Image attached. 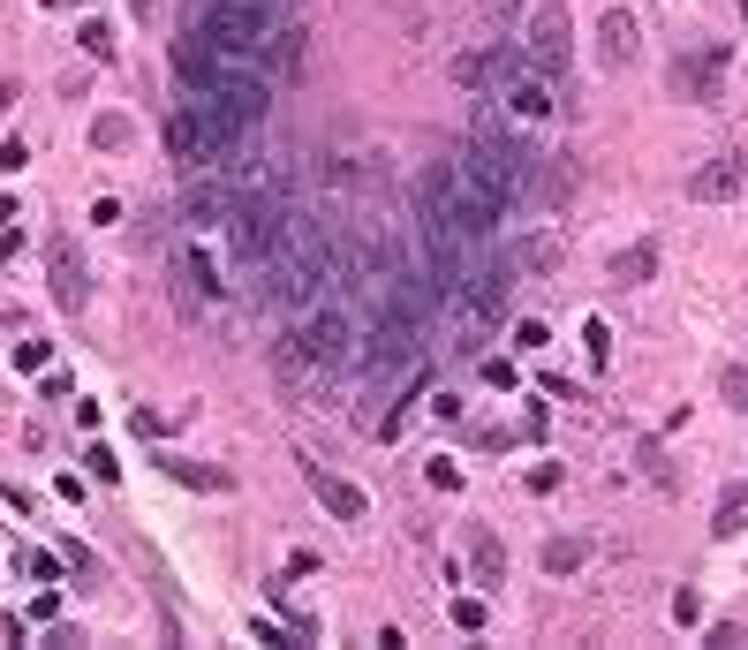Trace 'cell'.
<instances>
[{
    "mask_svg": "<svg viewBox=\"0 0 748 650\" xmlns=\"http://www.w3.org/2000/svg\"><path fill=\"white\" fill-rule=\"evenodd\" d=\"M544 159H552V152H537V137H529L522 121L484 91V99H476V121H469V152H461V167L492 189L499 205H522L529 189H537Z\"/></svg>",
    "mask_w": 748,
    "mask_h": 650,
    "instance_id": "cell-1",
    "label": "cell"
},
{
    "mask_svg": "<svg viewBox=\"0 0 748 650\" xmlns=\"http://www.w3.org/2000/svg\"><path fill=\"white\" fill-rule=\"evenodd\" d=\"M174 84L182 91H212V99H227L235 114H250V121L272 114V76L257 69V61H235V53L197 46V38H174Z\"/></svg>",
    "mask_w": 748,
    "mask_h": 650,
    "instance_id": "cell-2",
    "label": "cell"
},
{
    "mask_svg": "<svg viewBox=\"0 0 748 650\" xmlns=\"http://www.w3.org/2000/svg\"><path fill=\"white\" fill-rule=\"evenodd\" d=\"M295 341H303V356L318 363V371H363V310L348 288L318 295V303L295 318Z\"/></svg>",
    "mask_w": 748,
    "mask_h": 650,
    "instance_id": "cell-3",
    "label": "cell"
},
{
    "mask_svg": "<svg viewBox=\"0 0 748 650\" xmlns=\"http://www.w3.org/2000/svg\"><path fill=\"white\" fill-rule=\"evenodd\" d=\"M446 303H454V333H461V348L492 341L499 325H507V303H514V265H484V273H469V288L446 295Z\"/></svg>",
    "mask_w": 748,
    "mask_h": 650,
    "instance_id": "cell-4",
    "label": "cell"
},
{
    "mask_svg": "<svg viewBox=\"0 0 748 650\" xmlns=\"http://www.w3.org/2000/svg\"><path fill=\"white\" fill-rule=\"evenodd\" d=\"M492 99L507 106L522 129H537V121L552 114V76H537L514 46H492Z\"/></svg>",
    "mask_w": 748,
    "mask_h": 650,
    "instance_id": "cell-5",
    "label": "cell"
},
{
    "mask_svg": "<svg viewBox=\"0 0 748 650\" xmlns=\"http://www.w3.org/2000/svg\"><path fill=\"white\" fill-rule=\"evenodd\" d=\"M235 205H242V189H235V174H227V167L189 174V189H182V235H220V227L235 220Z\"/></svg>",
    "mask_w": 748,
    "mask_h": 650,
    "instance_id": "cell-6",
    "label": "cell"
},
{
    "mask_svg": "<svg viewBox=\"0 0 748 650\" xmlns=\"http://www.w3.org/2000/svg\"><path fill=\"white\" fill-rule=\"evenodd\" d=\"M522 61H529L537 76H552V84L575 69V23H567V8H537V16H529V31H522Z\"/></svg>",
    "mask_w": 748,
    "mask_h": 650,
    "instance_id": "cell-7",
    "label": "cell"
},
{
    "mask_svg": "<svg viewBox=\"0 0 748 650\" xmlns=\"http://www.w3.org/2000/svg\"><path fill=\"white\" fill-rule=\"evenodd\" d=\"M46 288H53V303H61L68 318H84V303H91V273H84V250H76V235H46Z\"/></svg>",
    "mask_w": 748,
    "mask_h": 650,
    "instance_id": "cell-8",
    "label": "cell"
},
{
    "mask_svg": "<svg viewBox=\"0 0 748 650\" xmlns=\"http://www.w3.org/2000/svg\"><path fill=\"white\" fill-rule=\"evenodd\" d=\"M741 189H748V159L741 152H711L696 174H688V197H696V205H733Z\"/></svg>",
    "mask_w": 748,
    "mask_h": 650,
    "instance_id": "cell-9",
    "label": "cell"
},
{
    "mask_svg": "<svg viewBox=\"0 0 748 650\" xmlns=\"http://www.w3.org/2000/svg\"><path fill=\"white\" fill-rule=\"evenodd\" d=\"M182 303L189 310H220L227 303V280H220V265H212V250H204V235L182 242Z\"/></svg>",
    "mask_w": 748,
    "mask_h": 650,
    "instance_id": "cell-10",
    "label": "cell"
},
{
    "mask_svg": "<svg viewBox=\"0 0 748 650\" xmlns=\"http://www.w3.org/2000/svg\"><path fill=\"white\" fill-rule=\"evenodd\" d=\"M673 91L680 99H703V106H718L726 99V46H711V53H688L673 69Z\"/></svg>",
    "mask_w": 748,
    "mask_h": 650,
    "instance_id": "cell-11",
    "label": "cell"
},
{
    "mask_svg": "<svg viewBox=\"0 0 748 650\" xmlns=\"http://www.w3.org/2000/svg\"><path fill=\"white\" fill-rule=\"evenodd\" d=\"M461 552H469V582L476 590H499V582H507V545H499L484 522H461Z\"/></svg>",
    "mask_w": 748,
    "mask_h": 650,
    "instance_id": "cell-12",
    "label": "cell"
},
{
    "mask_svg": "<svg viewBox=\"0 0 748 650\" xmlns=\"http://www.w3.org/2000/svg\"><path fill=\"white\" fill-rule=\"evenodd\" d=\"M303 477H310V492H318V507L333 514V522H363V514H371V499H363L348 477H333L325 462H303Z\"/></svg>",
    "mask_w": 748,
    "mask_h": 650,
    "instance_id": "cell-13",
    "label": "cell"
},
{
    "mask_svg": "<svg viewBox=\"0 0 748 650\" xmlns=\"http://www.w3.org/2000/svg\"><path fill=\"white\" fill-rule=\"evenodd\" d=\"M597 61H605V69H628L635 61V16L628 8H605V16H597Z\"/></svg>",
    "mask_w": 748,
    "mask_h": 650,
    "instance_id": "cell-14",
    "label": "cell"
},
{
    "mask_svg": "<svg viewBox=\"0 0 748 650\" xmlns=\"http://www.w3.org/2000/svg\"><path fill=\"white\" fill-rule=\"evenodd\" d=\"M650 273H658V242H635V250L612 257V288H643Z\"/></svg>",
    "mask_w": 748,
    "mask_h": 650,
    "instance_id": "cell-15",
    "label": "cell"
},
{
    "mask_svg": "<svg viewBox=\"0 0 748 650\" xmlns=\"http://www.w3.org/2000/svg\"><path fill=\"white\" fill-rule=\"evenodd\" d=\"M575 567H590V537H552L544 545V575H575Z\"/></svg>",
    "mask_w": 748,
    "mask_h": 650,
    "instance_id": "cell-16",
    "label": "cell"
},
{
    "mask_svg": "<svg viewBox=\"0 0 748 650\" xmlns=\"http://www.w3.org/2000/svg\"><path fill=\"white\" fill-rule=\"evenodd\" d=\"M159 469H167L174 484H189V492H220V484H227L220 469H197V462H182V454H159Z\"/></svg>",
    "mask_w": 748,
    "mask_h": 650,
    "instance_id": "cell-17",
    "label": "cell"
},
{
    "mask_svg": "<svg viewBox=\"0 0 748 650\" xmlns=\"http://www.w3.org/2000/svg\"><path fill=\"white\" fill-rule=\"evenodd\" d=\"M129 137H136L129 114H99V121H91V144H99V152H129Z\"/></svg>",
    "mask_w": 748,
    "mask_h": 650,
    "instance_id": "cell-18",
    "label": "cell"
},
{
    "mask_svg": "<svg viewBox=\"0 0 748 650\" xmlns=\"http://www.w3.org/2000/svg\"><path fill=\"white\" fill-rule=\"evenodd\" d=\"M514 265H522V273H552V265H560V242H552V235H529Z\"/></svg>",
    "mask_w": 748,
    "mask_h": 650,
    "instance_id": "cell-19",
    "label": "cell"
},
{
    "mask_svg": "<svg viewBox=\"0 0 748 650\" xmlns=\"http://www.w3.org/2000/svg\"><path fill=\"white\" fill-rule=\"evenodd\" d=\"M718 394H726V409L748 416V363H726V371H718Z\"/></svg>",
    "mask_w": 748,
    "mask_h": 650,
    "instance_id": "cell-20",
    "label": "cell"
},
{
    "mask_svg": "<svg viewBox=\"0 0 748 650\" xmlns=\"http://www.w3.org/2000/svg\"><path fill=\"white\" fill-rule=\"evenodd\" d=\"M741 514H748V492H726V499H718V522H711V530L733 537V530H741Z\"/></svg>",
    "mask_w": 748,
    "mask_h": 650,
    "instance_id": "cell-21",
    "label": "cell"
},
{
    "mask_svg": "<svg viewBox=\"0 0 748 650\" xmlns=\"http://www.w3.org/2000/svg\"><path fill=\"white\" fill-rule=\"evenodd\" d=\"M76 46L99 53V61H114V31H106V23H84V31H76Z\"/></svg>",
    "mask_w": 748,
    "mask_h": 650,
    "instance_id": "cell-22",
    "label": "cell"
},
{
    "mask_svg": "<svg viewBox=\"0 0 748 650\" xmlns=\"http://www.w3.org/2000/svg\"><path fill=\"white\" fill-rule=\"evenodd\" d=\"M61 567H68V575H99V560H91L76 537H61Z\"/></svg>",
    "mask_w": 748,
    "mask_h": 650,
    "instance_id": "cell-23",
    "label": "cell"
},
{
    "mask_svg": "<svg viewBox=\"0 0 748 650\" xmlns=\"http://www.w3.org/2000/svg\"><path fill=\"white\" fill-rule=\"evenodd\" d=\"M23 167H31V144L8 137V144H0V174H23Z\"/></svg>",
    "mask_w": 748,
    "mask_h": 650,
    "instance_id": "cell-24",
    "label": "cell"
},
{
    "mask_svg": "<svg viewBox=\"0 0 748 650\" xmlns=\"http://www.w3.org/2000/svg\"><path fill=\"white\" fill-rule=\"evenodd\" d=\"M673 620H680V628H696V620H703V598H696V590H673Z\"/></svg>",
    "mask_w": 748,
    "mask_h": 650,
    "instance_id": "cell-25",
    "label": "cell"
},
{
    "mask_svg": "<svg viewBox=\"0 0 748 650\" xmlns=\"http://www.w3.org/2000/svg\"><path fill=\"white\" fill-rule=\"evenodd\" d=\"M84 469H91V477H99V484H114V477H121V462H114V454H106V446H91V454H84Z\"/></svg>",
    "mask_w": 748,
    "mask_h": 650,
    "instance_id": "cell-26",
    "label": "cell"
},
{
    "mask_svg": "<svg viewBox=\"0 0 748 650\" xmlns=\"http://www.w3.org/2000/svg\"><path fill=\"white\" fill-rule=\"evenodd\" d=\"M424 477H431V492H461V469H454V462H446V454H439V462H431V469H424Z\"/></svg>",
    "mask_w": 748,
    "mask_h": 650,
    "instance_id": "cell-27",
    "label": "cell"
},
{
    "mask_svg": "<svg viewBox=\"0 0 748 650\" xmlns=\"http://www.w3.org/2000/svg\"><path fill=\"white\" fill-rule=\"evenodd\" d=\"M46 363H53L46 341H23V348H16V371H46Z\"/></svg>",
    "mask_w": 748,
    "mask_h": 650,
    "instance_id": "cell-28",
    "label": "cell"
},
{
    "mask_svg": "<svg viewBox=\"0 0 748 650\" xmlns=\"http://www.w3.org/2000/svg\"><path fill=\"white\" fill-rule=\"evenodd\" d=\"M454 628H469V635L484 628V598H454Z\"/></svg>",
    "mask_w": 748,
    "mask_h": 650,
    "instance_id": "cell-29",
    "label": "cell"
},
{
    "mask_svg": "<svg viewBox=\"0 0 748 650\" xmlns=\"http://www.w3.org/2000/svg\"><path fill=\"white\" fill-rule=\"evenodd\" d=\"M484 386H499V394H507V386H514V363L492 356V363H484Z\"/></svg>",
    "mask_w": 748,
    "mask_h": 650,
    "instance_id": "cell-30",
    "label": "cell"
},
{
    "mask_svg": "<svg viewBox=\"0 0 748 650\" xmlns=\"http://www.w3.org/2000/svg\"><path fill=\"white\" fill-rule=\"evenodd\" d=\"M514 341H522V348H544V341H552V325H544V318H522V333H514Z\"/></svg>",
    "mask_w": 748,
    "mask_h": 650,
    "instance_id": "cell-31",
    "label": "cell"
},
{
    "mask_svg": "<svg viewBox=\"0 0 748 650\" xmlns=\"http://www.w3.org/2000/svg\"><path fill=\"white\" fill-rule=\"evenodd\" d=\"M23 575H31V582H53V552H23Z\"/></svg>",
    "mask_w": 748,
    "mask_h": 650,
    "instance_id": "cell-32",
    "label": "cell"
},
{
    "mask_svg": "<svg viewBox=\"0 0 748 650\" xmlns=\"http://www.w3.org/2000/svg\"><path fill=\"white\" fill-rule=\"evenodd\" d=\"M16 99H23V84H16V76H0V114H16Z\"/></svg>",
    "mask_w": 748,
    "mask_h": 650,
    "instance_id": "cell-33",
    "label": "cell"
},
{
    "mask_svg": "<svg viewBox=\"0 0 748 650\" xmlns=\"http://www.w3.org/2000/svg\"><path fill=\"white\" fill-rule=\"evenodd\" d=\"M476 8H484L492 23H507V16H514V0H476Z\"/></svg>",
    "mask_w": 748,
    "mask_h": 650,
    "instance_id": "cell-34",
    "label": "cell"
},
{
    "mask_svg": "<svg viewBox=\"0 0 748 650\" xmlns=\"http://www.w3.org/2000/svg\"><path fill=\"white\" fill-rule=\"evenodd\" d=\"M46 8H84V0H46Z\"/></svg>",
    "mask_w": 748,
    "mask_h": 650,
    "instance_id": "cell-35",
    "label": "cell"
},
{
    "mask_svg": "<svg viewBox=\"0 0 748 650\" xmlns=\"http://www.w3.org/2000/svg\"><path fill=\"white\" fill-rule=\"evenodd\" d=\"M741 23H748V0H741Z\"/></svg>",
    "mask_w": 748,
    "mask_h": 650,
    "instance_id": "cell-36",
    "label": "cell"
}]
</instances>
